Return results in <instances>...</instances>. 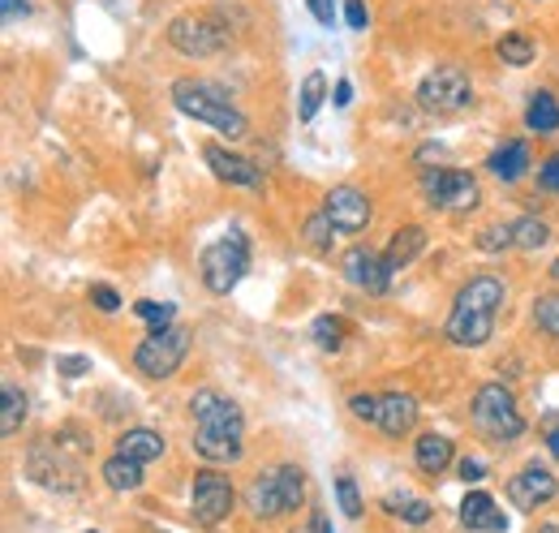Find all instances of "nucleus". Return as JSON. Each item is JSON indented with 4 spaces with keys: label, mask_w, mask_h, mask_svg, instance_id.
<instances>
[{
    "label": "nucleus",
    "mask_w": 559,
    "mask_h": 533,
    "mask_svg": "<svg viewBox=\"0 0 559 533\" xmlns=\"http://www.w3.org/2000/svg\"><path fill=\"white\" fill-rule=\"evenodd\" d=\"M461 477H465V482H483V477H487V465L474 461V457H465V461H461Z\"/></svg>",
    "instance_id": "41"
},
{
    "label": "nucleus",
    "mask_w": 559,
    "mask_h": 533,
    "mask_svg": "<svg viewBox=\"0 0 559 533\" xmlns=\"http://www.w3.org/2000/svg\"><path fill=\"white\" fill-rule=\"evenodd\" d=\"M353 99V86H349V78H341V82H336V108H345V104H349Z\"/></svg>",
    "instance_id": "43"
},
{
    "label": "nucleus",
    "mask_w": 559,
    "mask_h": 533,
    "mask_svg": "<svg viewBox=\"0 0 559 533\" xmlns=\"http://www.w3.org/2000/svg\"><path fill=\"white\" fill-rule=\"evenodd\" d=\"M345 275H349V284L374 293V297H383L388 284H392V271L383 263V254H370V250H349L345 254Z\"/></svg>",
    "instance_id": "17"
},
{
    "label": "nucleus",
    "mask_w": 559,
    "mask_h": 533,
    "mask_svg": "<svg viewBox=\"0 0 559 533\" xmlns=\"http://www.w3.org/2000/svg\"><path fill=\"white\" fill-rule=\"evenodd\" d=\"M543 533H559V525H547V530H543Z\"/></svg>",
    "instance_id": "46"
},
{
    "label": "nucleus",
    "mask_w": 559,
    "mask_h": 533,
    "mask_svg": "<svg viewBox=\"0 0 559 533\" xmlns=\"http://www.w3.org/2000/svg\"><path fill=\"white\" fill-rule=\"evenodd\" d=\"M86 533H95V530H86Z\"/></svg>",
    "instance_id": "48"
},
{
    "label": "nucleus",
    "mask_w": 559,
    "mask_h": 533,
    "mask_svg": "<svg viewBox=\"0 0 559 533\" xmlns=\"http://www.w3.org/2000/svg\"><path fill=\"white\" fill-rule=\"evenodd\" d=\"M345 22H349L353 31H366V26H370V9H366V0H345Z\"/></svg>",
    "instance_id": "37"
},
{
    "label": "nucleus",
    "mask_w": 559,
    "mask_h": 533,
    "mask_svg": "<svg viewBox=\"0 0 559 533\" xmlns=\"http://www.w3.org/2000/svg\"><path fill=\"white\" fill-rule=\"evenodd\" d=\"M314 340H319V348H341V340H345V323H341L336 315L314 319Z\"/></svg>",
    "instance_id": "32"
},
{
    "label": "nucleus",
    "mask_w": 559,
    "mask_h": 533,
    "mask_svg": "<svg viewBox=\"0 0 559 533\" xmlns=\"http://www.w3.org/2000/svg\"><path fill=\"white\" fill-rule=\"evenodd\" d=\"M186 357H190V332L177 328V323L151 332L134 348V366H139L146 379H173L186 366Z\"/></svg>",
    "instance_id": "10"
},
{
    "label": "nucleus",
    "mask_w": 559,
    "mask_h": 533,
    "mask_svg": "<svg viewBox=\"0 0 559 533\" xmlns=\"http://www.w3.org/2000/svg\"><path fill=\"white\" fill-rule=\"evenodd\" d=\"M323 215L332 220L336 233L353 237V233H361V228L370 224V199H366L357 186H336V190L328 194V202H323Z\"/></svg>",
    "instance_id": "14"
},
{
    "label": "nucleus",
    "mask_w": 559,
    "mask_h": 533,
    "mask_svg": "<svg viewBox=\"0 0 559 533\" xmlns=\"http://www.w3.org/2000/svg\"><path fill=\"white\" fill-rule=\"evenodd\" d=\"M91 301H95L104 315H117V310H121V293L108 288V284H91Z\"/></svg>",
    "instance_id": "36"
},
{
    "label": "nucleus",
    "mask_w": 559,
    "mask_h": 533,
    "mask_svg": "<svg viewBox=\"0 0 559 533\" xmlns=\"http://www.w3.org/2000/svg\"><path fill=\"white\" fill-rule=\"evenodd\" d=\"M99 473H104L108 490H117V495H130V490H139L142 486V465L139 461H130V457H117V452L104 461Z\"/></svg>",
    "instance_id": "23"
},
{
    "label": "nucleus",
    "mask_w": 559,
    "mask_h": 533,
    "mask_svg": "<svg viewBox=\"0 0 559 533\" xmlns=\"http://www.w3.org/2000/svg\"><path fill=\"white\" fill-rule=\"evenodd\" d=\"M508 301V288L499 275H474L461 293H456V306L443 323V335L456 344V348H483L490 335H495V319Z\"/></svg>",
    "instance_id": "2"
},
{
    "label": "nucleus",
    "mask_w": 559,
    "mask_h": 533,
    "mask_svg": "<svg viewBox=\"0 0 559 533\" xmlns=\"http://www.w3.org/2000/svg\"><path fill=\"white\" fill-rule=\"evenodd\" d=\"M508 246H512V224H487V228L478 233V250H487V254L508 250Z\"/></svg>",
    "instance_id": "33"
},
{
    "label": "nucleus",
    "mask_w": 559,
    "mask_h": 533,
    "mask_svg": "<svg viewBox=\"0 0 559 533\" xmlns=\"http://www.w3.org/2000/svg\"><path fill=\"white\" fill-rule=\"evenodd\" d=\"M474 426L478 435H487L495 443H512L525 435V417L516 408L512 392L503 383H483L478 396H474Z\"/></svg>",
    "instance_id": "8"
},
{
    "label": "nucleus",
    "mask_w": 559,
    "mask_h": 533,
    "mask_svg": "<svg viewBox=\"0 0 559 533\" xmlns=\"http://www.w3.org/2000/svg\"><path fill=\"white\" fill-rule=\"evenodd\" d=\"M461 525L469 533H503L508 530V517L499 512V504L490 499L487 490H469L461 499Z\"/></svg>",
    "instance_id": "18"
},
{
    "label": "nucleus",
    "mask_w": 559,
    "mask_h": 533,
    "mask_svg": "<svg viewBox=\"0 0 559 533\" xmlns=\"http://www.w3.org/2000/svg\"><path fill=\"white\" fill-rule=\"evenodd\" d=\"M392 512H401L409 525H426V521H430V504H426V499H405V504H392Z\"/></svg>",
    "instance_id": "35"
},
{
    "label": "nucleus",
    "mask_w": 559,
    "mask_h": 533,
    "mask_svg": "<svg viewBox=\"0 0 559 533\" xmlns=\"http://www.w3.org/2000/svg\"><path fill=\"white\" fill-rule=\"evenodd\" d=\"M421 194H426L430 206L461 215V211L478 206V181L469 173H461V168H426L421 173Z\"/></svg>",
    "instance_id": "11"
},
{
    "label": "nucleus",
    "mask_w": 559,
    "mask_h": 533,
    "mask_svg": "<svg viewBox=\"0 0 559 533\" xmlns=\"http://www.w3.org/2000/svg\"><path fill=\"white\" fill-rule=\"evenodd\" d=\"M233 504H237V490H233V482L224 477V473H215V469H203L199 477H194V495H190V512H194V521L199 525H219L228 512H233Z\"/></svg>",
    "instance_id": "13"
},
{
    "label": "nucleus",
    "mask_w": 559,
    "mask_h": 533,
    "mask_svg": "<svg viewBox=\"0 0 559 533\" xmlns=\"http://www.w3.org/2000/svg\"><path fill=\"white\" fill-rule=\"evenodd\" d=\"M310 533H332L328 530V517H323V512H314V517H310Z\"/></svg>",
    "instance_id": "44"
},
{
    "label": "nucleus",
    "mask_w": 559,
    "mask_h": 533,
    "mask_svg": "<svg viewBox=\"0 0 559 533\" xmlns=\"http://www.w3.org/2000/svg\"><path fill=\"white\" fill-rule=\"evenodd\" d=\"M203 159H207V168L219 177V181H228V186H241V190H259L263 186V173L254 168V159H246V155H237V151H228V146H219V142H207L203 146Z\"/></svg>",
    "instance_id": "16"
},
{
    "label": "nucleus",
    "mask_w": 559,
    "mask_h": 533,
    "mask_svg": "<svg viewBox=\"0 0 559 533\" xmlns=\"http://www.w3.org/2000/svg\"><path fill=\"white\" fill-rule=\"evenodd\" d=\"M26 13H31L26 0H0V17H4V22H22Z\"/></svg>",
    "instance_id": "40"
},
{
    "label": "nucleus",
    "mask_w": 559,
    "mask_h": 533,
    "mask_svg": "<svg viewBox=\"0 0 559 533\" xmlns=\"http://www.w3.org/2000/svg\"><path fill=\"white\" fill-rule=\"evenodd\" d=\"M349 413L392 439H401L418 426V400L409 392H357L349 396Z\"/></svg>",
    "instance_id": "6"
},
{
    "label": "nucleus",
    "mask_w": 559,
    "mask_h": 533,
    "mask_svg": "<svg viewBox=\"0 0 559 533\" xmlns=\"http://www.w3.org/2000/svg\"><path fill=\"white\" fill-rule=\"evenodd\" d=\"M199 266H203V284H207L211 293L228 297L241 284L246 266H250V241H246V233L241 228H228L224 237H215L207 250H203V263Z\"/></svg>",
    "instance_id": "7"
},
{
    "label": "nucleus",
    "mask_w": 559,
    "mask_h": 533,
    "mask_svg": "<svg viewBox=\"0 0 559 533\" xmlns=\"http://www.w3.org/2000/svg\"><path fill=\"white\" fill-rule=\"evenodd\" d=\"M82 452H86V439H70V435H57L52 443H39L31 448V477L57 495H70L82 486Z\"/></svg>",
    "instance_id": "5"
},
{
    "label": "nucleus",
    "mask_w": 559,
    "mask_h": 533,
    "mask_svg": "<svg viewBox=\"0 0 559 533\" xmlns=\"http://www.w3.org/2000/svg\"><path fill=\"white\" fill-rule=\"evenodd\" d=\"M538 186L551 190V194H559V151L556 155H547V164L538 168Z\"/></svg>",
    "instance_id": "38"
},
{
    "label": "nucleus",
    "mask_w": 559,
    "mask_h": 533,
    "mask_svg": "<svg viewBox=\"0 0 559 533\" xmlns=\"http://www.w3.org/2000/svg\"><path fill=\"white\" fill-rule=\"evenodd\" d=\"M26 392L22 388H13V383H4V400H0V435L4 439H13L17 430H22V422H26Z\"/></svg>",
    "instance_id": "25"
},
{
    "label": "nucleus",
    "mask_w": 559,
    "mask_h": 533,
    "mask_svg": "<svg viewBox=\"0 0 559 533\" xmlns=\"http://www.w3.org/2000/svg\"><path fill=\"white\" fill-rule=\"evenodd\" d=\"M323 99H328V78H323V73H306V82H301V104H297L301 126H310V121L319 117Z\"/></svg>",
    "instance_id": "27"
},
{
    "label": "nucleus",
    "mask_w": 559,
    "mask_h": 533,
    "mask_svg": "<svg viewBox=\"0 0 559 533\" xmlns=\"http://www.w3.org/2000/svg\"><path fill=\"white\" fill-rule=\"evenodd\" d=\"M418 104L430 117H456L474 104V82L456 66H439L418 82Z\"/></svg>",
    "instance_id": "9"
},
{
    "label": "nucleus",
    "mask_w": 559,
    "mask_h": 533,
    "mask_svg": "<svg viewBox=\"0 0 559 533\" xmlns=\"http://www.w3.org/2000/svg\"><path fill=\"white\" fill-rule=\"evenodd\" d=\"M117 457H130L139 465H151V461L164 457V435L151 430V426H134V430L117 435Z\"/></svg>",
    "instance_id": "19"
},
{
    "label": "nucleus",
    "mask_w": 559,
    "mask_h": 533,
    "mask_svg": "<svg viewBox=\"0 0 559 533\" xmlns=\"http://www.w3.org/2000/svg\"><path fill=\"white\" fill-rule=\"evenodd\" d=\"M534 319H538V328L547 335H556L559 340V293H547V297H538V306H534Z\"/></svg>",
    "instance_id": "30"
},
{
    "label": "nucleus",
    "mask_w": 559,
    "mask_h": 533,
    "mask_svg": "<svg viewBox=\"0 0 559 533\" xmlns=\"http://www.w3.org/2000/svg\"><path fill=\"white\" fill-rule=\"evenodd\" d=\"M421 250H426V228H421V224H405V228L388 241L383 263H388V271H405V266L418 259Z\"/></svg>",
    "instance_id": "20"
},
{
    "label": "nucleus",
    "mask_w": 559,
    "mask_h": 533,
    "mask_svg": "<svg viewBox=\"0 0 559 533\" xmlns=\"http://www.w3.org/2000/svg\"><path fill=\"white\" fill-rule=\"evenodd\" d=\"M414 457H418V469L421 473H430V477H439L443 469L452 465V439L448 435H418V448H414Z\"/></svg>",
    "instance_id": "22"
},
{
    "label": "nucleus",
    "mask_w": 559,
    "mask_h": 533,
    "mask_svg": "<svg viewBox=\"0 0 559 533\" xmlns=\"http://www.w3.org/2000/svg\"><path fill=\"white\" fill-rule=\"evenodd\" d=\"M168 44L181 52V57H194V61H207L215 57L224 44H228V31L215 22V17H203V13H186L168 26Z\"/></svg>",
    "instance_id": "12"
},
{
    "label": "nucleus",
    "mask_w": 559,
    "mask_h": 533,
    "mask_svg": "<svg viewBox=\"0 0 559 533\" xmlns=\"http://www.w3.org/2000/svg\"><path fill=\"white\" fill-rule=\"evenodd\" d=\"M250 512L259 521H276L284 512H297L306 504V473L297 465H272L250 482Z\"/></svg>",
    "instance_id": "4"
},
{
    "label": "nucleus",
    "mask_w": 559,
    "mask_h": 533,
    "mask_svg": "<svg viewBox=\"0 0 559 533\" xmlns=\"http://www.w3.org/2000/svg\"><path fill=\"white\" fill-rule=\"evenodd\" d=\"M559 490L556 473L543 465H525L521 473L508 477V499L521 508V512H534L538 504H551Z\"/></svg>",
    "instance_id": "15"
},
{
    "label": "nucleus",
    "mask_w": 559,
    "mask_h": 533,
    "mask_svg": "<svg viewBox=\"0 0 559 533\" xmlns=\"http://www.w3.org/2000/svg\"><path fill=\"white\" fill-rule=\"evenodd\" d=\"M332 241H336V228H332V220L319 211V215H310L306 220V246L310 250H319V254H332Z\"/></svg>",
    "instance_id": "28"
},
{
    "label": "nucleus",
    "mask_w": 559,
    "mask_h": 533,
    "mask_svg": "<svg viewBox=\"0 0 559 533\" xmlns=\"http://www.w3.org/2000/svg\"><path fill=\"white\" fill-rule=\"evenodd\" d=\"M86 357H61V375H70V379H78V375H86Z\"/></svg>",
    "instance_id": "42"
},
{
    "label": "nucleus",
    "mask_w": 559,
    "mask_h": 533,
    "mask_svg": "<svg viewBox=\"0 0 559 533\" xmlns=\"http://www.w3.org/2000/svg\"><path fill=\"white\" fill-rule=\"evenodd\" d=\"M525 126L534 133H556L559 130V99L551 91H538L525 108Z\"/></svg>",
    "instance_id": "24"
},
{
    "label": "nucleus",
    "mask_w": 559,
    "mask_h": 533,
    "mask_svg": "<svg viewBox=\"0 0 559 533\" xmlns=\"http://www.w3.org/2000/svg\"><path fill=\"white\" fill-rule=\"evenodd\" d=\"M306 9L314 13V22H323V26H332L336 22V4L332 0H306Z\"/></svg>",
    "instance_id": "39"
},
{
    "label": "nucleus",
    "mask_w": 559,
    "mask_h": 533,
    "mask_svg": "<svg viewBox=\"0 0 559 533\" xmlns=\"http://www.w3.org/2000/svg\"><path fill=\"white\" fill-rule=\"evenodd\" d=\"M336 499H341V512H345L349 521L361 517V495H357V482H353L349 473H341V477H336Z\"/></svg>",
    "instance_id": "31"
},
{
    "label": "nucleus",
    "mask_w": 559,
    "mask_h": 533,
    "mask_svg": "<svg viewBox=\"0 0 559 533\" xmlns=\"http://www.w3.org/2000/svg\"><path fill=\"white\" fill-rule=\"evenodd\" d=\"M190 417H194V452L203 461L228 465V461L241 457V448H246V417H241L237 400H228L215 388H199L190 396Z\"/></svg>",
    "instance_id": "1"
},
{
    "label": "nucleus",
    "mask_w": 559,
    "mask_h": 533,
    "mask_svg": "<svg viewBox=\"0 0 559 533\" xmlns=\"http://www.w3.org/2000/svg\"><path fill=\"white\" fill-rule=\"evenodd\" d=\"M134 315H139L142 323H151V332H159V328L173 323V306H155V301H139Z\"/></svg>",
    "instance_id": "34"
},
{
    "label": "nucleus",
    "mask_w": 559,
    "mask_h": 533,
    "mask_svg": "<svg viewBox=\"0 0 559 533\" xmlns=\"http://www.w3.org/2000/svg\"><path fill=\"white\" fill-rule=\"evenodd\" d=\"M173 104H177L186 117H194L199 126H211V130L233 138V142L250 133V121H246V117L228 104V95H224L219 86H211V82L177 78V82H173Z\"/></svg>",
    "instance_id": "3"
},
{
    "label": "nucleus",
    "mask_w": 559,
    "mask_h": 533,
    "mask_svg": "<svg viewBox=\"0 0 559 533\" xmlns=\"http://www.w3.org/2000/svg\"><path fill=\"white\" fill-rule=\"evenodd\" d=\"M547 452H551V457L559 461V422L551 426V435H547Z\"/></svg>",
    "instance_id": "45"
},
{
    "label": "nucleus",
    "mask_w": 559,
    "mask_h": 533,
    "mask_svg": "<svg viewBox=\"0 0 559 533\" xmlns=\"http://www.w3.org/2000/svg\"><path fill=\"white\" fill-rule=\"evenodd\" d=\"M495 52H499V61H508V66H530L534 61V44L525 39V35H503L499 44H495Z\"/></svg>",
    "instance_id": "29"
},
{
    "label": "nucleus",
    "mask_w": 559,
    "mask_h": 533,
    "mask_svg": "<svg viewBox=\"0 0 559 533\" xmlns=\"http://www.w3.org/2000/svg\"><path fill=\"white\" fill-rule=\"evenodd\" d=\"M487 168L499 177V181H521L525 173H530V146L516 138V142H503V146H495L487 159Z\"/></svg>",
    "instance_id": "21"
},
{
    "label": "nucleus",
    "mask_w": 559,
    "mask_h": 533,
    "mask_svg": "<svg viewBox=\"0 0 559 533\" xmlns=\"http://www.w3.org/2000/svg\"><path fill=\"white\" fill-rule=\"evenodd\" d=\"M547 241H551L547 220H538V215H521V220H512V246H516V250H543Z\"/></svg>",
    "instance_id": "26"
},
{
    "label": "nucleus",
    "mask_w": 559,
    "mask_h": 533,
    "mask_svg": "<svg viewBox=\"0 0 559 533\" xmlns=\"http://www.w3.org/2000/svg\"><path fill=\"white\" fill-rule=\"evenodd\" d=\"M551 275H556V280H559V259H556V266H551Z\"/></svg>",
    "instance_id": "47"
}]
</instances>
